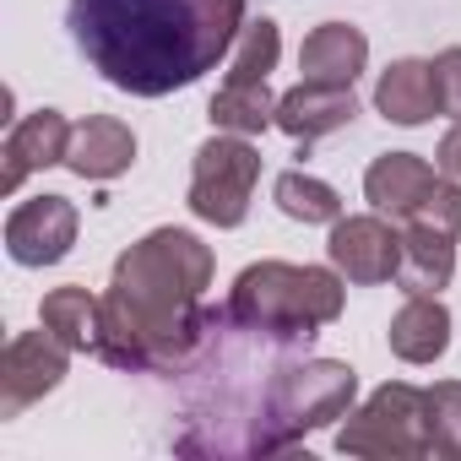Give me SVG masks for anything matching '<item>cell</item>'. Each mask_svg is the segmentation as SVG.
I'll return each mask as SVG.
<instances>
[{
    "mask_svg": "<svg viewBox=\"0 0 461 461\" xmlns=\"http://www.w3.org/2000/svg\"><path fill=\"white\" fill-rule=\"evenodd\" d=\"M206 120L217 131H234V136H261L267 125H277V98H272L267 82H234V77H228L212 93Z\"/></svg>",
    "mask_w": 461,
    "mask_h": 461,
    "instance_id": "obj_19",
    "label": "cell"
},
{
    "mask_svg": "<svg viewBox=\"0 0 461 461\" xmlns=\"http://www.w3.org/2000/svg\"><path fill=\"white\" fill-rule=\"evenodd\" d=\"M358 396L353 364L337 358H304V364H277L267 391H261V418H256V450H288L304 434L326 429L331 418H348Z\"/></svg>",
    "mask_w": 461,
    "mask_h": 461,
    "instance_id": "obj_4",
    "label": "cell"
},
{
    "mask_svg": "<svg viewBox=\"0 0 461 461\" xmlns=\"http://www.w3.org/2000/svg\"><path fill=\"white\" fill-rule=\"evenodd\" d=\"M326 256L358 288L391 283L396 267H402V234H396L380 212H369V217H337L331 222V240H326Z\"/></svg>",
    "mask_w": 461,
    "mask_h": 461,
    "instance_id": "obj_9",
    "label": "cell"
},
{
    "mask_svg": "<svg viewBox=\"0 0 461 461\" xmlns=\"http://www.w3.org/2000/svg\"><path fill=\"white\" fill-rule=\"evenodd\" d=\"M77 228H82V217L66 195H33V201L12 206V217H6V256L17 267H55L71 256Z\"/></svg>",
    "mask_w": 461,
    "mask_h": 461,
    "instance_id": "obj_8",
    "label": "cell"
},
{
    "mask_svg": "<svg viewBox=\"0 0 461 461\" xmlns=\"http://www.w3.org/2000/svg\"><path fill=\"white\" fill-rule=\"evenodd\" d=\"M131 163H136V136H131L125 120H114V114H87L82 125H71L66 168H71L77 179L104 185V179H120Z\"/></svg>",
    "mask_w": 461,
    "mask_h": 461,
    "instance_id": "obj_12",
    "label": "cell"
},
{
    "mask_svg": "<svg viewBox=\"0 0 461 461\" xmlns=\"http://www.w3.org/2000/svg\"><path fill=\"white\" fill-rule=\"evenodd\" d=\"M66 147H71V120L60 109H33L23 114L12 131H6V174H0V185H6V195H17L28 185V174L39 168H55L66 163Z\"/></svg>",
    "mask_w": 461,
    "mask_h": 461,
    "instance_id": "obj_10",
    "label": "cell"
},
{
    "mask_svg": "<svg viewBox=\"0 0 461 461\" xmlns=\"http://www.w3.org/2000/svg\"><path fill=\"white\" fill-rule=\"evenodd\" d=\"M407 222H418V228H434V234H461V179H434L429 185V195L407 212Z\"/></svg>",
    "mask_w": 461,
    "mask_h": 461,
    "instance_id": "obj_23",
    "label": "cell"
},
{
    "mask_svg": "<svg viewBox=\"0 0 461 461\" xmlns=\"http://www.w3.org/2000/svg\"><path fill=\"white\" fill-rule=\"evenodd\" d=\"M337 450L342 456H369V461H423V456H434L423 391L407 385V380H385L380 391H369V402L358 412H348V423L337 429Z\"/></svg>",
    "mask_w": 461,
    "mask_h": 461,
    "instance_id": "obj_5",
    "label": "cell"
},
{
    "mask_svg": "<svg viewBox=\"0 0 461 461\" xmlns=\"http://www.w3.org/2000/svg\"><path fill=\"white\" fill-rule=\"evenodd\" d=\"M375 109L391 125H429L439 114V93H434V66L429 60H391L375 82Z\"/></svg>",
    "mask_w": 461,
    "mask_h": 461,
    "instance_id": "obj_15",
    "label": "cell"
},
{
    "mask_svg": "<svg viewBox=\"0 0 461 461\" xmlns=\"http://www.w3.org/2000/svg\"><path fill=\"white\" fill-rule=\"evenodd\" d=\"M77 55L131 98L201 82L245 28V0H71Z\"/></svg>",
    "mask_w": 461,
    "mask_h": 461,
    "instance_id": "obj_2",
    "label": "cell"
},
{
    "mask_svg": "<svg viewBox=\"0 0 461 461\" xmlns=\"http://www.w3.org/2000/svg\"><path fill=\"white\" fill-rule=\"evenodd\" d=\"M429 66H434V93H439V114L461 120V44L439 50V55H434Z\"/></svg>",
    "mask_w": 461,
    "mask_h": 461,
    "instance_id": "obj_24",
    "label": "cell"
},
{
    "mask_svg": "<svg viewBox=\"0 0 461 461\" xmlns=\"http://www.w3.org/2000/svg\"><path fill=\"white\" fill-rule=\"evenodd\" d=\"M206 288H212V250L190 228H152L109 272L98 358L125 375L190 369L222 321V310L206 304Z\"/></svg>",
    "mask_w": 461,
    "mask_h": 461,
    "instance_id": "obj_1",
    "label": "cell"
},
{
    "mask_svg": "<svg viewBox=\"0 0 461 461\" xmlns=\"http://www.w3.org/2000/svg\"><path fill=\"white\" fill-rule=\"evenodd\" d=\"M434 163H439V174H450V179H461V120L439 136V152H434Z\"/></svg>",
    "mask_w": 461,
    "mask_h": 461,
    "instance_id": "obj_25",
    "label": "cell"
},
{
    "mask_svg": "<svg viewBox=\"0 0 461 461\" xmlns=\"http://www.w3.org/2000/svg\"><path fill=\"white\" fill-rule=\"evenodd\" d=\"M369 66V39L353 28V23H321L304 50H299V71L304 82H337V87H353L358 71Z\"/></svg>",
    "mask_w": 461,
    "mask_h": 461,
    "instance_id": "obj_14",
    "label": "cell"
},
{
    "mask_svg": "<svg viewBox=\"0 0 461 461\" xmlns=\"http://www.w3.org/2000/svg\"><path fill=\"white\" fill-rule=\"evenodd\" d=\"M434 179H439V174H434L418 152H380V158L369 163V174H364V195H369L375 212L407 217V212L429 195Z\"/></svg>",
    "mask_w": 461,
    "mask_h": 461,
    "instance_id": "obj_16",
    "label": "cell"
},
{
    "mask_svg": "<svg viewBox=\"0 0 461 461\" xmlns=\"http://www.w3.org/2000/svg\"><path fill=\"white\" fill-rule=\"evenodd\" d=\"M348 277L331 267H294V261H256L234 277L222 321H234L272 342H310L321 326L342 315Z\"/></svg>",
    "mask_w": 461,
    "mask_h": 461,
    "instance_id": "obj_3",
    "label": "cell"
},
{
    "mask_svg": "<svg viewBox=\"0 0 461 461\" xmlns=\"http://www.w3.org/2000/svg\"><path fill=\"white\" fill-rule=\"evenodd\" d=\"M272 195H277V206H283L294 222H337V217H342V195H337L326 179L304 174V168H288V174H277Z\"/></svg>",
    "mask_w": 461,
    "mask_h": 461,
    "instance_id": "obj_20",
    "label": "cell"
},
{
    "mask_svg": "<svg viewBox=\"0 0 461 461\" xmlns=\"http://www.w3.org/2000/svg\"><path fill=\"white\" fill-rule=\"evenodd\" d=\"M277 55H283V33L272 17H256L240 28L234 39V60H228V77L234 82H267L277 71Z\"/></svg>",
    "mask_w": 461,
    "mask_h": 461,
    "instance_id": "obj_21",
    "label": "cell"
},
{
    "mask_svg": "<svg viewBox=\"0 0 461 461\" xmlns=\"http://www.w3.org/2000/svg\"><path fill=\"white\" fill-rule=\"evenodd\" d=\"M353 120H358V98H353V87H337V82H299L277 98V131H288L304 147Z\"/></svg>",
    "mask_w": 461,
    "mask_h": 461,
    "instance_id": "obj_11",
    "label": "cell"
},
{
    "mask_svg": "<svg viewBox=\"0 0 461 461\" xmlns=\"http://www.w3.org/2000/svg\"><path fill=\"white\" fill-rule=\"evenodd\" d=\"M385 342H391V353L402 364L445 358V348H450V310L439 304V294H407V304L391 315Z\"/></svg>",
    "mask_w": 461,
    "mask_h": 461,
    "instance_id": "obj_13",
    "label": "cell"
},
{
    "mask_svg": "<svg viewBox=\"0 0 461 461\" xmlns=\"http://www.w3.org/2000/svg\"><path fill=\"white\" fill-rule=\"evenodd\" d=\"M39 321L71 353H98V342H104V299H93L87 288H55V294H44Z\"/></svg>",
    "mask_w": 461,
    "mask_h": 461,
    "instance_id": "obj_18",
    "label": "cell"
},
{
    "mask_svg": "<svg viewBox=\"0 0 461 461\" xmlns=\"http://www.w3.org/2000/svg\"><path fill=\"white\" fill-rule=\"evenodd\" d=\"M450 277H456V240L407 222V234H402V267H396L402 294H445Z\"/></svg>",
    "mask_w": 461,
    "mask_h": 461,
    "instance_id": "obj_17",
    "label": "cell"
},
{
    "mask_svg": "<svg viewBox=\"0 0 461 461\" xmlns=\"http://www.w3.org/2000/svg\"><path fill=\"white\" fill-rule=\"evenodd\" d=\"M261 179V152L250 147V136L217 131L212 141L195 147V168H190V212L212 228H240L250 217V195Z\"/></svg>",
    "mask_w": 461,
    "mask_h": 461,
    "instance_id": "obj_6",
    "label": "cell"
},
{
    "mask_svg": "<svg viewBox=\"0 0 461 461\" xmlns=\"http://www.w3.org/2000/svg\"><path fill=\"white\" fill-rule=\"evenodd\" d=\"M423 407H429L434 456H439V461H456V456H461V380L429 385V391H423Z\"/></svg>",
    "mask_w": 461,
    "mask_h": 461,
    "instance_id": "obj_22",
    "label": "cell"
},
{
    "mask_svg": "<svg viewBox=\"0 0 461 461\" xmlns=\"http://www.w3.org/2000/svg\"><path fill=\"white\" fill-rule=\"evenodd\" d=\"M71 369V348L44 331H17L0 353V418H23L33 402H44Z\"/></svg>",
    "mask_w": 461,
    "mask_h": 461,
    "instance_id": "obj_7",
    "label": "cell"
}]
</instances>
